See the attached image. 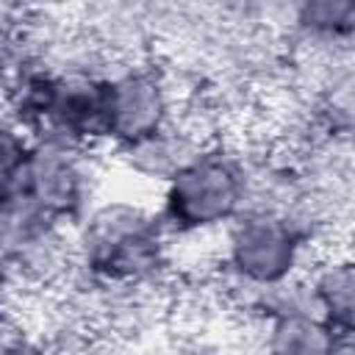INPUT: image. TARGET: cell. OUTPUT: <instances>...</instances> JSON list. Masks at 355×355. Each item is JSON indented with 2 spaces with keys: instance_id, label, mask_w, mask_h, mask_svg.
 Wrapping results in <instances>:
<instances>
[{
  "instance_id": "cell-1",
  "label": "cell",
  "mask_w": 355,
  "mask_h": 355,
  "mask_svg": "<svg viewBox=\"0 0 355 355\" xmlns=\"http://www.w3.org/2000/svg\"><path fill=\"white\" fill-rule=\"evenodd\" d=\"M178 252L153 202L125 194L100 197L72 230L69 272L55 294L97 333L119 308L169 297Z\"/></svg>"
},
{
  "instance_id": "cell-8",
  "label": "cell",
  "mask_w": 355,
  "mask_h": 355,
  "mask_svg": "<svg viewBox=\"0 0 355 355\" xmlns=\"http://www.w3.org/2000/svg\"><path fill=\"white\" fill-rule=\"evenodd\" d=\"M211 136H216V133H208L200 122H194L191 116L183 114L178 122L128 144V147L108 153V158L128 180L158 191Z\"/></svg>"
},
{
  "instance_id": "cell-12",
  "label": "cell",
  "mask_w": 355,
  "mask_h": 355,
  "mask_svg": "<svg viewBox=\"0 0 355 355\" xmlns=\"http://www.w3.org/2000/svg\"><path fill=\"white\" fill-rule=\"evenodd\" d=\"M28 19H31V8L0 6V64L22 42V36L28 31Z\"/></svg>"
},
{
  "instance_id": "cell-4",
  "label": "cell",
  "mask_w": 355,
  "mask_h": 355,
  "mask_svg": "<svg viewBox=\"0 0 355 355\" xmlns=\"http://www.w3.org/2000/svg\"><path fill=\"white\" fill-rule=\"evenodd\" d=\"M100 83L105 155L183 116V89L175 78L172 61H164L158 53L114 58L105 67Z\"/></svg>"
},
{
  "instance_id": "cell-2",
  "label": "cell",
  "mask_w": 355,
  "mask_h": 355,
  "mask_svg": "<svg viewBox=\"0 0 355 355\" xmlns=\"http://www.w3.org/2000/svg\"><path fill=\"white\" fill-rule=\"evenodd\" d=\"M330 244L333 236L297 214L250 205L214 241L208 288L225 316L239 322L263 294L302 280L316 252Z\"/></svg>"
},
{
  "instance_id": "cell-10",
  "label": "cell",
  "mask_w": 355,
  "mask_h": 355,
  "mask_svg": "<svg viewBox=\"0 0 355 355\" xmlns=\"http://www.w3.org/2000/svg\"><path fill=\"white\" fill-rule=\"evenodd\" d=\"M0 355H61V352L22 313L8 322H0Z\"/></svg>"
},
{
  "instance_id": "cell-3",
  "label": "cell",
  "mask_w": 355,
  "mask_h": 355,
  "mask_svg": "<svg viewBox=\"0 0 355 355\" xmlns=\"http://www.w3.org/2000/svg\"><path fill=\"white\" fill-rule=\"evenodd\" d=\"M261 144L250 136L216 133L155 191L153 208L178 244L216 241L252 202Z\"/></svg>"
},
{
  "instance_id": "cell-9",
  "label": "cell",
  "mask_w": 355,
  "mask_h": 355,
  "mask_svg": "<svg viewBox=\"0 0 355 355\" xmlns=\"http://www.w3.org/2000/svg\"><path fill=\"white\" fill-rule=\"evenodd\" d=\"M311 308L336 333L355 336V266L344 244H330L302 275Z\"/></svg>"
},
{
  "instance_id": "cell-11",
  "label": "cell",
  "mask_w": 355,
  "mask_h": 355,
  "mask_svg": "<svg viewBox=\"0 0 355 355\" xmlns=\"http://www.w3.org/2000/svg\"><path fill=\"white\" fill-rule=\"evenodd\" d=\"M31 288L19 277V272L11 266V261L0 252V322H8L14 316H22L25 302L31 300Z\"/></svg>"
},
{
  "instance_id": "cell-5",
  "label": "cell",
  "mask_w": 355,
  "mask_h": 355,
  "mask_svg": "<svg viewBox=\"0 0 355 355\" xmlns=\"http://www.w3.org/2000/svg\"><path fill=\"white\" fill-rule=\"evenodd\" d=\"M250 355H352V336L336 333L311 308L305 283H288L255 300L239 319Z\"/></svg>"
},
{
  "instance_id": "cell-6",
  "label": "cell",
  "mask_w": 355,
  "mask_h": 355,
  "mask_svg": "<svg viewBox=\"0 0 355 355\" xmlns=\"http://www.w3.org/2000/svg\"><path fill=\"white\" fill-rule=\"evenodd\" d=\"M19 197L58 225L75 230L103 197V153L33 141L22 169Z\"/></svg>"
},
{
  "instance_id": "cell-13",
  "label": "cell",
  "mask_w": 355,
  "mask_h": 355,
  "mask_svg": "<svg viewBox=\"0 0 355 355\" xmlns=\"http://www.w3.org/2000/svg\"><path fill=\"white\" fill-rule=\"evenodd\" d=\"M144 355H211V352L197 341H178V344H161Z\"/></svg>"
},
{
  "instance_id": "cell-7",
  "label": "cell",
  "mask_w": 355,
  "mask_h": 355,
  "mask_svg": "<svg viewBox=\"0 0 355 355\" xmlns=\"http://www.w3.org/2000/svg\"><path fill=\"white\" fill-rule=\"evenodd\" d=\"M0 252L31 291H55L69 272L72 230L17 197L0 211Z\"/></svg>"
}]
</instances>
